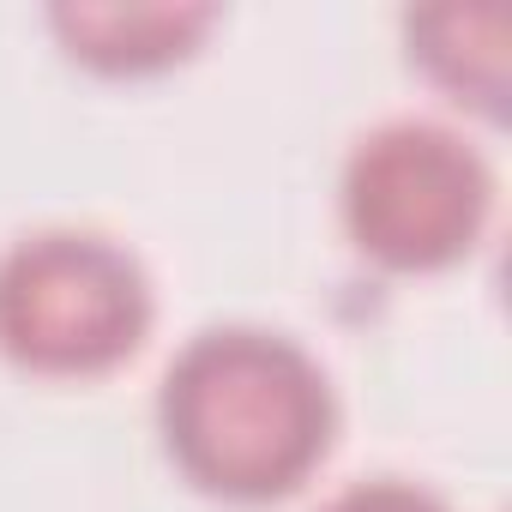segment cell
Returning a JSON list of instances; mask_svg holds the SVG:
<instances>
[{
  "label": "cell",
  "instance_id": "5",
  "mask_svg": "<svg viewBox=\"0 0 512 512\" xmlns=\"http://www.w3.org/2000/svg\"><path fill=\"white\" fill-rule=\"evenodd\" d=\"M404 55L410 67L446 91L458 109H476L488 121L506 115V7L500 0H434V7H410L404 19Z\"/></svg>",
  "mask_w": 512,
  "mask_h": 512
},
{
  "label": "cell",
  "instance_id": "2",
  "mask_svg": "<svg viewBox=\"0 0 512 512\" xmlns=\"http://www.w3.org/2000/svg\"><path fill=\"white\" fill-rule=\"evenodd\" d=\"M157 290L145 260L79 223L25 229L0 247V356L43 380H97L151 338Z\"/></svg>",
  "mask_w": 512,
  "mask_h": 512
},
{
  "label": "cell",
  "instance_id": "6",
  "mask_svg": "<svg viewBox=\"0 0 512 512\" xmlns=\"http://www.w3.org/2000/svg\"><path fill=\"white\" fill-rule=\"evenodd\" d=\"M320 512H452L428 482H410V476H362V482H344Z\"/></svg>",
  "mask_w": 512,
  "mask_h": 512
},
{
  "label": "cell",
  "instance_id": "3",
  "mask_svg": "<svg viewBox=\"0 0 512 512\" xmlns=\"http://www.w3.org/2000/svg\"><path fill=\"white\" fill-rule=\"evenodd\" d=\"M338 217L362 260L446 272L470 260L494 217V163L440 115H386L344 151Z\"/></svg>",
  "mask_w": 512,
  "mask_h": 512
},
{
  "label": "cell",
  "instance_id": "1",
  "mask_svg": "<svg viewBox=\"0 0 512 512\" xmlns=\"http://www.w3.org/2000/svg\"><path fill=\"white\" fill-rule=\"evenodd\" d=\"M169 464L211 500L266 506L296 494L338 440V392L320 356L272 326H205L157 380Z\"/></svg>",
  "mask_w": 512,
  "mask_h": 512
},
{
  "label": "cell",
  "instance_id": "4",
  "mask_svg": "<svg viewBox=\"0 0 512 512\" xmlns=\"http://www.w3.org/2000/svg\"><path fill=\"white\" fill-rule=\"evenodd\" d=\"M223 13L211 0H61L49 7V31L61 37L67 61L109 73V79H139L187 61Z\"/></svg>",
  "mask_w": 512,
  "mask_h": 512
}]
</instances>
